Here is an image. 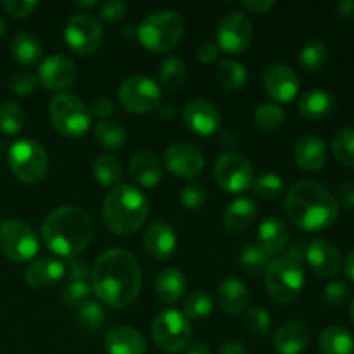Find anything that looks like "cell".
<instances>
[{"label":"cell","mask_w":354,"mask_h":354,"mask_svg":"<svg viewBox=\"0 0 354 354\" xmlns=\"http://www.w3.org/2000/svg\"><path fill=\"white\" fill-rule=\"evenodd\" d=\"M344 265V273L351 282H354V249L346 256V261L342 263Z\"/></svg>","instance_id":"cell-59"},{"label":"cell","mask_w":354,"mask_h":354,"mask_svg":"<svg viewBox=\"0 0 354 354\" xmlns=\"http://www.w3.org/2000/svg\"><path fill=\"white\" fill-rule=\"evenodd\" d=\"M349 313H351V320H353V324H354V297H353V301H351V310H349Z\"/></svg>","instance_id":"cell-64"},{"label":"cell","mask_w":354,"mask_h":354,"mask_svg":"<svg viewBox=\"0 0 354 354\" xmlns=\"http://www.w3.org/2000/svg\"><path fill=\"white\" fill-rule=\"evenodd\" d=\"M2 6L7 10V14H10L12 17H26L37 9L38 2H33V0H6Z\"/></svg>","instance_id":"cell-52"},{"label":"cell","mask_w":354,"mask_h":354,"mask_svg":"<svg viewBox=\"0 0 354 354\" xmlns=\"http://www.w3.org/2000/svg\"><path fill=\"white\" fill-rule=\"evenodd\" d=\"M256 244L261 245L270 256L280 254L289 244V228L282 218L270 216L263 220L258 227Z\"/></svg>","instance_id":"cell-27"},{"label":"cell","mask_w":354,"mask_h":354,"mask_svg":"<svg viewBox=\"0 0 354 354\" xmlns=\"http://www.w3.org/2000/svg\"><path fill=\"white\" fill-rule=\"evenodd\" d=\"M244 324L252 335L265 337L270 332V328H272V317H270L268 311L263 310V308H251V310H248V313H245Z\"/></svg>","instance_id":"cell-45"},{"label":"cell","mask_w":354,"mask_h":354,"mask_svg":"<svg viewBox=\"0 0 354 354\" xmlns=\"http://www.w3.org/2000/svg\"><path fill=\"white\" fill-rule=\"evenodd\" d=\"M214 76H216V82L221 88L228 90V92H237L248 82V69L241 62L223 59V61L218 62Z\"/></svg>","instance_id":"cell-33"},{"label":"cell","mask_w":354,"mask_h":354,"mask_svg":"<svg viewBox=\"0 0 354 354\" xmlns=\"http://www.w3.org/2000/svg\"><path fill=\"white\" fill-rule=\"evenodd\" d=\"M38 78L30 71H17L9 78V88L16 95H30L37 90Z\"/></svg>","instance_id":"cell-49"},{"label":"cell","mask_w":354,"mask_h":354,"mask_svg":"<svg viewBox=\"0 0 354 354\" xmlns=\"http://www.w3.org/2000/svg\"><path fill=\"white\" fill-rule=\"evenodd\" d=\"M152 339L165 353L183 351L192 339V325L182 311H161L152 322Z\"/></svg>","instance_id":"cell-9"},{"label":"cell","mask_w":354,"mask_h":354,"mask_svg":"<svg viewBox=\"0 0 354 354\" xmlns=\"http://www.w3.org/2000/svg\"><path fill=\"white\" fill-rule=\"evenodd\" d=\"M275 2H268V0H244L242 7L249 12L254 14H266L270 9H273Z\"/></svg>","instance_id":"cell-56"},{"label":"cell","mask_w":354,"mask_h":354,"mask_svg":"<svg viewBox=\"0 0 354 354\" xmlns=\"http://www.w3.org/2000/svg\"><path fill=\"white\" fill-rule=\"evenodd\" d=\"M252 35L254 30H252L251 17L241 10H232L218 24L216 45L227 54H242L251 45Z\"/></svg>","instance_id":"cell-14"},{"label":"cell","mask_w":354,"mask_h":354,"mask_svg":"<svg viewBox=\"0 0 354 354\" xmlns=\"http://www.w3.org/2000/svg\"><path fill=\"white\" fill-rule=\"evenodd\" d=\"M93 176L104 187H118L123 180V166L120 159L111 154H102L93 161Z\"/></svg>","instance_id":"cell-36"},{"label":"cell","mask_w":354,"mask_h":354,"mask_svg":"<svg viewBox=\"0 0 354 354\" xmlns=\"http://www.w3.org/2000/svg\"><path fill=\"white\" fill-rule=\"evenodd\" d=\"M165 168L178 178H196L204 169V154L197 145L189 142H176L165 152Z\"/></svg>","instance_id":"cell-15"},{"label":"cell","mask_w":354,"mask_h":354,"mask_svg":"<svg viewBox=\"0 0 354 354\" xmlns=\"http://www.w3.org/2000/svg\"><path fill=\"white\" fill-rule=\"evenodd\" d=\"M90 266L85 259L78 258H69V261L66 263V279L69 282H76V280H82L86 282V277L90 275Z\"/></svg>","instance_id":"cell-51"},{"label":"cell","mask_w":354,"mask_h":354,"mask_svg":"<svg viewBox=\"0 0 354 354\" xmlns=\"http://www.w3.org/2000/svg\"><path fill=\"white\" fill-rule=\"evenodd\" d=\"M311 341V332L304 322L292 320L283 324L275 332L272 346L277 354H301L306 351Z\"/></svg>","instance_id":"cell-22"},{"label":"cell","mask_w":354,"mask_h":354,"mask_svg":"<svg viewBox=\"0 0 354 354\" xmlns=\"http://www.w3.org/2000/svg\"><path fill=\"white\" fill-rule=\"evenodd\" d=\"M93 138L100 147L107 149V151H116L127 144V130L118 121L104 120L99 121L93 128Z\"/></svg>","instance_id":"cell-35"},{"label":"cell","mask_w":354,"mask_h":354,"mask_svg":"<svg viewBox=\"0 0 354 354\" xmlns=\"http://www.w3.org/2000/svg\"><path fill=\"white\" fill-rule=\"evenodd\" d=\"M104 344L109 354H145V339L135 327L116 325L104 335Z\"/></svg>","instance_id":"cell-24"},{"label":"cell","mask_w":354,"mask_h":354,"mask_svg":"<svg viewBox=\"0 0 354 354\" xmlns=\"http://www.w3.org/2000/svg\"><path fill=\"white\" fill-rule=\"evenodd\" d=\"M207 201V189L201 183H190L182 190V204L189 211H199Z\"/></svg>","instance_id":"cell-48"},{"label":"cell","mask_w":354,"mask_h":354,"mask_svg":"<svg viewBox=\"0 0 354 354\" xmlns=\"http://www.w3.org/2000/svg\"><path fill=\"white\" fill-rule=\"evenodd\" d=\"M159 113H161L162 118H166V120H171V118L176 116V107L173 106V104H162V106H159Z\"/></svg>","instance_id":"cell-61"},{"label":"cell","mask_w":354,"mask_h":354,"mask_svg":"<svg viewBox=\"0 0 354 354\" xmlns=\"http://www.w3.org/2000/svg\"><path fill=\"white\" fill-rule=\"evenodd\" d=\"M185 354H211V348L204 342H196L190 348H187Z\"/></svg>","instance_id":"cell-60"},{"label":"cell","mask_w":354,"mask_h":354,"mask_svg":"<svg viewBox=\"0 0 354 354\" xmlns=\"http://www.w3.org/2000/svg\"><path fill=\"white\" fill-rule=\"evenodd\" d=\"M151 213V204L145 194L131 185L114 187L102 203V220L116 235H133L140 230Z\"/></svg>","instance_id":"cell-4"},{"label":"cell","mask_w":354,"mask_h":354,"mask_svg":"<svg viewBox=\"0 0 354 354\" xmlns=\"http://www.w3.org/2000/svg\"><path fill=\"white\" fill-rule=\"evenodd\" d=\"M76 6L82 7V9H88V7L97 6V0H90V2H76Z\"/></svg>","instance_id":"cell-62"},{"label":"cell","mask_w":354,"mask_h":354,"mask_svg":"<svg viewBox=\"0 0 354 354\" xmlns=\"http://www.w3.org/2000/svg\"><path fill=\"white\" fill-rule=\"evenodd\" d=\"M40 249L37 232L23 220L9 218L0 223V251L16 263H26L37 256Z\"/></svg>","instance_id":"cell-10"},{"label":"cell","mask_w":354,"mask_h":354,"mask_svg":"<svg viewBox=\"0 0 354 354\" xmlns=\"http://www.w3.org/2000/svg\"><path fill=\"white\" fill-rule=\"evenodd\" d=\"M322 354H354V337L348 328L330 325L318 337Z\"/></svg>","instance_id":"cell-31"},{"label":"cell","mask_w":354,"mask_h":354,"mask_svg":"<svg viewBox=\"0 0 354 354\" xmlns=\"http://www.w3.org/2000/svg\"><path fill=\"white\" fill-rule=\"evenodd\" d=\"M334 95L325 90H310L297 100V113L306 120H324L334 111Z\"/></svg>","instance_id":"cell-29"},{"label":"cell","mask_w":354,"mask_h":354,"mask_svg":"<svg viewBox=\"0 0 354 354\" xmlns=\"http://www.w3.org/2000/svg\"><path fill=\"white\" fill-rule=\"evenodd\" d=\"M26 114L16 102H3L0 106V131L6 135H17L24 128Z\"/></svg>","instance_id":"cell-42"},{"label":"cell","mask_w":354,"mask_h":354,"mask_svg":"<svg viewBox=\"0 0 354 354\" xmlns=\"http://www.w3.org/2000/svg\"><path fill=\"white\" fill-rule=\"evenodd\" d=\"M283 209L290 223L304 232L330 228L339 216V204L334 194L313 180L294 183L286 196Z\"/></svg>","instance_id":"cell-2"},{"label":"cell","mask_w":354,"mask_h":354,"mask_svg":"<svg viewBox=\"0 0 354 354\" xmlns=\"http://www.w3.org/2000/svg\"><path fill=\"white\" fill-rule=\"evenodd\" d=\"M218 354H248V348L242 341H228L221 346Z\"/></svg>","instance_id":"cell-57"},{"label":"cell","mask_w":354,"mask_h":354,"mask_svg":"<svg viewBox=\"0 0 354 354\" xmlns=\"http://www.w3.org/2000/svg\"><path fill=\"white\" fill-rule=\"evenodd\" d=\"M130 175L140 187L152 189L162 178V165L152 152L138 151L130 159Z\"/></svg>","instance_id":"cell-28"},{"label":"cell","mask_w":354,"mask_h":354,"mask_svg":"<svg viewBox=\"0 0 354 354\" xmlns=\"http://www.w3.org/2000/svg\"><path fill=\"white\" fill-rule=\"evenodd\" d=\"M258 216L256 203L249 197H239L232 201L223 211V227L230 234H242L249 230Z\"/></svg>","instance_id":"cell-26"},{"label":"cell","mask_w":354,"mask_h":354,"mask_svg":"<svg viewBox=\"0 0 354 354\" xmlns=\"http://www.w3.org/2000/svg\"><path fill=\"white\" fill-rule=\"evenodd\" d=\"M327 158V145L318 135H304L294 145V161L304 171H320Z\"/></svg>","instance_id":"cell-23"},{"label":"cell","mask_w":354,"mask_h":354,"mask_svg":"<svg viewBox=\"0 0 354 354\" xmlns=\"http://www.w3.org/2000/svg\"><path fill=\"white\" fill-rule=\"evenodd\" d=\"M92 287L86 282L82 280H76V282H69L68 286L62 289L61 292V303L66 308H78L83 301L88 299L90 292H92Z\"/></svg>","instance_id":"cell-46"},{"label":"cell","mask_w":354,"mask_h":354,"mask_svg":"<svg viewBox=\"0 0 354 354\" xmlns=\"http://www.w3.org/2000/svg\"><path fill=\"white\" fill-rule=\"evenodd\" d=\"M64 40L75 54H95L104 40L102 24L90 14H75L64 26Z\"/></svg>","instance_id":"cell-13"},{"label":"cell","mask_w":354,"mask_h":354,"mask_svg":"<svg viewBox=\"0 0 354 354\" xmlns=\"http://www.w3.org/2000/svg\"><path fill=\"white\" fill-rule=\"evenodd\" d=\"M185 24L175 10H156L149 14L137 30L142 47L154 54H166L182 41Z\"/></svg>","instance_id":"cell-5"},{"label":"cell","mask_w":354,"mask_h":354,"mask_svg":"<svg viewBox=\"0 0 354 354\" xmlns=\"http://www.w3.org/2000/svg\"><path fill=\"white\" fill-rule=\"evenodd\" d=\"M178 239L173 227L166 221H154L144 234V249L151 258L168 259L175 254Z\"/></svg>","instance_id":"cell-21"},{"label":"cell","mask_w":354,"mask_h":354,"mask_svg":"<svg viewBox=\"0 0 354 354\" xmlns=\"http://www.w3.org/2000/svg\"><path fill=\"white\" fill-rule=\"evenodd\" d=\"M95 227L85 209L78 206H59L45 216L41 239L45 248L64 258H76L93 241Z\"/></svg>","instance_id":"cell-3"},{"label":"cell","mask_w":354,"mask_h":354,"mask_svg":"<svg viewBox=\"0 0 354 354\" xmlns=\"http://www.w3.org/2000/svg\"><path fill=\"white\" fill-rule=\"evenodd\" d=\"M220 55V48H218L216 41H203L197 47V59L203 64H213Z\"/></svg>","instance_id":"cell-55"},{"label":"cell","mask_w":354,"mask_h":354,"mask_svg":"<svg viewBox=\"0 0 354 354\" xmlns=\"http://www.w3.org/2000/svg\"><path fill=\"white\" fill-rule=\"evenodd\" d=\"M183 123L187 130L201 137L216 133L221 124V114L214 104L206 99H194L183 107Z\"/></svg>","instance_id":"cell-19"},{"label":"cell","mask_w":354,"mask_h":354,"mask_svg":"<svg viewBox=\"0 0 354 354\" xmlns=\"http://www.w3.org/2000/svg\"><path fill=\"white\" fill-rule=\"evenodd\" d=\"M252 189L259 199L277 201L283 194L286 185H283L282 176L277 175V173H263L258 178H254Z\"/></svg>","instance_id":"cell-44"},{"label":"cell","mask_w":354,"mask_h":354,"mask_svg":"<svg viewBox=\"0 0 354 354\" xmlns=\"http://www.w3.org/2000/svg\"><path fill=\"white\" fill-rule=\"evenodd\" d=\"M349 294H351V287L346 282L335 280L324 289V301L330 308H341L348 303Z\"/></svg>","instance_id":"cell-47"},{"label":"cell","mask_w":354,"mask_h":354,"mask_svg":"<svg viewBox=\"0 0 354 354\" xmlns=\"http://www.w3.org/2000/svg\"><path fill=\"white\" fill-rule=\"evenodd\" d=\"M183 315L189 320H204L213 313V297L206 290H194L183 301Z\"/></svg>","instance_id":"cell-40"},{"label":"cell","mask_w":354,"mask_h":354,"mask_svg":"<svg viewBox=\"0 0 354 354\" xmlns=\"http://www.w3.org/2000/svg\"><path fill=\"white\" fill-rule=\"evenodd\" d=\"M156 294L165 304H175L187 290V279L180 270L166 268L156 279Z\"/></svg>","instance_id":"cell-30"},{"label":"cell","mask_w":354,"mask_h":354,"mask_svg":"<svg viewBox=\"0 0 354 354\" xmlns=\"http://www.w3.org/2000/svg\"><path fill=\"white\" fill-rule=\"evenodd\" d=\"M10 52H12V57L21 66H35L41 61L44 47H41L40 40L35 35L19 33L12 38Z\"/></svg>","instance_id":"cell-32"},{"label":"cell","mask_w":354,"mask_h":354,"mask_svg":"<svg viewBox=\"0 0 354 354\" xmlns=\"http://www.w3.org/2000/svg\"><path fill=\"white\" fill-rule=\"evenodd\" d=\"M92 290L106 306L121 310L137 301L142 289V268L135 254L124 249H109L93 263Z\"/></svg>","instance_id":"cell-1"},{"label":"cell","mask_w":354,"mask_h":354,"mask_svg":"<svg viewBox=\"0 0 354 354\" xmlns=\"http://www.w3.org/2000/svg\"><path fill=\"white\" fill-rule=\"evenodd\" d=\"M88 109L92 116L100 118V120L104 121L116 113V104H114L109 97H97V99H93V102L90 104Z\"/></svg>","instance_id":"cell-53"},{"label":"cell","mask_w":354,"mask_h":354,"mask_svg":"<svg viewBox=\"0 0 354 354\" xmlns=\"http://www.w3.org/2000/svg\"><path fill=\"white\" fill-rule=\"evenodd\" d=\"M121 106L131 114H149L161 106V86L147 76H130L118 88Z\"/></svg>","instance_id":"cell-12"},{"label":"cell","mask_w":354,"mask_h":354,"mask_svg":"<svg viewBox=\"0 0 354 354\" xmlns=\"http://www.w3.org/2000/svg\"><path fill=\"white\" fill-rule=\"evenodd\" d=\"M76 64L62 54L48 55L38 69V82L50 92L64 93L76 82Z\"/></svg>","instance_id":"cell-17"},{"label":"cell","mask_w":354,"mask_h":354,"mask_svg":"<svg viewBox=\"0 0 354 354\" xmlns=\"http://www.w3.org/2000/svg\"><path fill=\"white\" fill-rule=\"evenodd\" d=\"M216 299L221 310L227 315H241L249 306L251 294L242 280L235 279V277H227L218 286Z\"/></svg>","instance_id":"cell-25"},{"label":"cell","mask_w":354,"mask_h":354,"mask_svg":"<svg viewBox=\"0 0 354 354\" xmlns=\"http://www.w3.org/2000/svg\"><path fill=\"white\" fill-rule=\"evenodd\" d=\"M332 152L342 166L354 168V128H341L332 137Z\"/></svg>","instance_id":"cell-41"},{"label":"cell","mask_w":354,"mask_h":354,"mask_svg":"<svg viewBox=\"0 0 354 354\" xmlns=\"http://www.w3.org/2000/svg\"><path fill=\"white\" fill-rule=\"evenodd\" d=\"M66 277V263L52 256L33 259L24 270V280L33 289H47Z\"/></svg>","instance_id":"cell-20"},{"label":"cell","mask_w":354,"mask_h":354,"mask_svg":"<svg viewBox=\"0 0 354 354\" xmlns=\"http://www.w3.org/2000/svg\"><path fill=\"white\" fill-rule=\"evenodd\" d=\"M214 182L228 194H242L254 182V168L244 154L235 151L223 152L213 168Z\"/></svg>","instance_id":"cell-11"},{"label":"cell","mask_w":354,"mask_h":354,"mask_svg":"<svg viewBox=\"0 0 354 354\" xmlns=\"http://www.w3.org/2000/svg\"><path fill=\"white\" fill-rule=\"evenodd\" d=\"M7 162L19 182L35 185L47 176L48 154L44 145L31 138H23L10 145L7 152Z\"/></svg>","instance_id":"cell-8"},{"label":"cell","mask_w":354,"mask_h":354,"mask_svg":"<svg viewBox=\"0 0 354 354\" xmlns=\"http://www.w3.org/2000/svg\"><path fill=\"white\" fill-rule=\"evenodd\" d=\"M263 86L273 102H292L299 93V78L287 64H270L263 73Z\"/></svg>","instance_id":"cell-16"},{"label":"cell","mask_w":354,"mask_h":354,"mask_svg":"<svg viewBox=\"0 0 354 354\" xmlns=\"http://www.w3.org/2000/svg\"><path fill=\"white\" fill-rule=\"evenodd\" d=\"M265 287L273 303L286 306L297 299L304 287V270L297 258L280 256L265 270Z\"/></svg>","instance_id":"cell-6"},{"label":"cell","mask_w":354,"mask_h":354,"mask_svg":"<svg viewBox=\"0 0 354 354\" xmlns=\"http://www.w3.org/2000/svg\"><path fill=\"white\" fill-rule=\"evenodd\" d=\"M337 14L341 19L353 21L354 19V0H342L337 3Z\"/></svg>","instance_id":"cell-58"},{"label":"cell","mask_w":354,"mask_h":354,"mask_svg":"<svg viewBox=\"0 0 354 354\" xmlns=\"http://www.w3.org/2000/svg\"><path fill=\"white\" fill-rule=\"evenodd\" d=\"M106 308L100 301L86 299L76 308V320L86 334H97L106 324Z\"/></svg>","instance_id":"cell-34"},{"label":"cell","mask_w":354,"mask_h":354,"mask_svg":"<svg viewBox=\"0 0 354 354\" xmlns=\"http://www.w3.org/2000/svg\"><path fill=\"white\" fill-rule=\"evenodd\" d=\"M270 258L272 256L261 245L251 242V244L242 248L241 254H239V266H241L242 272L249 273V275H259L268 268Z\"/></svg>","instance_id":"cell-38"},{"label":"cell","mask_w":354,"mask_h":354,"mask_svg":"<svg viewBox=\"0 0 354 354\" xmlns=\"http://www.w3.org/2000/svg\"><path fill=\"white\" fill-rule=\"evenodd\" d=\"M159 82L169 92H176L187 82V66L180 57H166L159 66Z\"/></svg>","instance_id":"cell-37"},{"label":"cell","mask_w":354,"mask_h":354,"mask_svg":"<svg viewBox=\"0 0 354 354\" xmlns=\"http://www.w3.org/2000/svg\"><path fill=\"white\" fill-rule=\"evenodd\" d=\"M335 201H337L339 207H344V209H354V178L346 180L344 183L337 187V192H335Z\"/></svg>","instance_id":"cell-54"},{"label":"cell","mask_w":354,"mask_h":354,"mask_svg":"<svg viewBox=\"0 0 354 354\" xmlns=\"http://www.w3.org/2000/svg\"><path fill=\"white\" fill-rule=\"evenodd\" d=\"M328 61V48L325 47L324 41L310 40L303 45L299 52V64L303 66L304 71L315 73L320 71Z\"/></svg>","instance_id":"cell-39"},{"label":"cell","mask_w":354,"mask_h":354,"mask_svg":"<svg viewBox=\"0 0 354 354\" xmlns=\"http://www.w3.org/2000/svg\"><path fill=\"white\" fill-rule=\"evenodd\" d=\"M3 33H6V21H3V17L0 16V38L3 37Z\"/></svg>","instance_id":"cell-63"},{"label":"cell","mask_w":354,"mask_h":354,"mask_svg":"<svg viewBox=\"0 0 354 354\" xmlns=\"http://www.w3.org/2000/svg\"><path fill=\"white\" fill-rule=\"evenodd\" d=\"M128 6L123 0H107L100 6V17L107 23H118L127 16Z\"/></svg>","instance_id":"cell-50"},{"label":"cell","mask_w":354,"mask_h":354,"mask_svg":"<svg viewBox=\"0 0 354 354\" xmlns=\"http://www.w3.org/2000/svg\"><path fill=\"white\" fill-rule=\"evenodd\" d=\"M286 120V113L277 104H261L254 111V124L263 131L279 130Z\"/></svg>","instance_id":"cell-43"},{"label":"cell","mask_w":354,"mask_h":354,"mask_svg":"<svg viewBox=\"0 0 354 354\" xmlns=\"http://www.w3.org/2000/svg\"><path fill=\"white\" fill-rule=\"evenodd\" d=\"M48 118L57 133L66 138H80L92 127L88 106L73 93H57L48 102Z\"/></svg>","instance_id":"cell-7"},{"label":"cell","mask_w":354,"mask_h":354,"mask_svg":"<svg viewBox=\"0 0 354 354\" xmlns=\"http://www.w3.org/2000/svg\"><path fill=\"white\" fill-rule=\"evenodd\" d=\"M304 258L311 272L320 279H334L342 270V256L335 244L327 239H315L306 245Z\"/></svg>","instance_id":"cell-18"}]
</instances>
